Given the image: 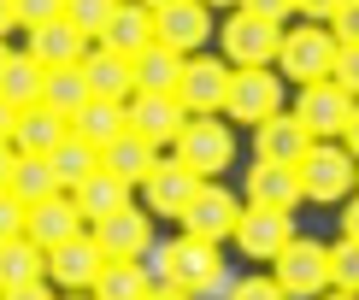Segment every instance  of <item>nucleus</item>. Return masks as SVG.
<instances>
[{"mask_svg":"<svg viewBox=\"0 0 359 300\" xmlns=\"http://www.w3.org/2000/svg\"><path fill=\"white\" fill-rule=\"evenodd\" d=\"M336 59H341V41L330 36V24H301V29H283V53H277V65H283V77H294V83H330L336 77Z\"/></svg>","mask_w":359,"mask_h":300,"instance_id":"nucleus-1","label":"nucleus"},{"mask_svg":"<svg viewBox=\"0 0 359 300\" xmlns=\"http://www.w3.org/2000/svg\"><path fill=\"white\" fill-rule=\"evenodd\" d=\"M271 277L289 300H318L330 294V247L312 242V236H294L289 247L271 259Z\"/></svg>","mask_w":359,"mask_h":300,"instance_id":"nucleus-2","label":"nucleus"},{"mask_svg":"<svg viewBox=\"0 0 359 300\" xmlns=\"http://www.w3.org/2000/svg\"><path fill=\"white\" fill-rule=\"evenodd\" d=\"M218 48H224V65H230V71L277 65L283 24L277 18H253V12H236V18H224V29H218Z\"/></svg>","mask_w":359,"mask_h":300,"instance_id":"nucleus-3","label":"nucleus"},{"mask_svg":"<svg viewBox=\"0 0 359 300\" xmlns=\"http://www.w3.org/2000/svg\"><path fill=\"white\" fill-rule=\"evenodd\" d=\"M301 171V189H306V200H348V189L359 183V165L348 147H336V142H312L306 147V159L294 165Z\"/></svg>","mask_w":359,"mask_h":300,"instance_id":"nucleus-4","label":"nucleus"},{"mask_svg":"<svg viewBox=\"0 0 359 300\" xmlns=\"http://www.w3.org/2000/svg\"><path fill=\"white\" fill-rule=\"evenodd\" d=\"M171 159H183L189 171L206 183V177H218L224 165L236 159V136L218 124V118H189V130H183L177 147H171Z\"/></svg>","mask_w":359,"mask_h":300,"instance_id":"nucleus-5","label":"nucleus"},{"mask_svg":"<svg viewBox=\"0 0 359 300\" xmlns=\"http://www.w3.org/2000/svg\"><path fill=\"white\" fill-rule=\"evenodd\" d=\"M183 236H194V242H236V224H242V200H236L230 189H218V183H201V194H194V206L183 218Z\"/></svg>","mask_w":359,"mask_h":300,"instance_id":"nucleus-6","label":"nucleus"},{"mask_svg":"<svg viewBox=\"0 0 359 300\" xmlns=\"http://www.w3.org/2000/svg\"><path fill=\"white\" fill-rule=\"evenodd\" d=\"M353 107H359V100L330 77V83H306V88H301V100H294V118L312 130V142H336L341 130H348Z\"/></svg>","mask_w":359,"mask_h":300,"instance_id":"nucleus-7","label":"nucleus"},{"mask_svg":"<svg viewBox=\"0 0 359 300\" xmlns=\"http://www.w3.org/2000/svg\"><path fill=\"white\" fill-rule=\"evenodd\" d=\"M224 112L242 118V124H253V130H259L265 118H277V112H283V83H277V71H271V65H248V71H236Z\"/></svg>","mask_w":359,"mask_h":300,"instance_id":"nucleus-8","label":"nucleus"},{"mask_svg":"<svg viewBox=\"0 0 359 300\" xmlns=\"http://www.w3.org/2000/svg\"><path fill=\"white\" fill-rule=\"evenodd\" d=\"M88 236H95V247L107 253V259H142V253L154 247V218H147L142 206H118L112 218L88 224Z\"/></svg>","mask_w":359,"mask_h":300,"instance_id":"nucleus-9","label":"nucleus"},{"mask_svg":"<svg viewBox=\"0 0 359 300\" xmlns=\"http://www.w3.org/2000/svg\"><path fill=\"white\" fill-rule=\"evenodd\" d=\"M289 242H294L289 212H277V206H242V224H236V247H242L248 259L271 265Z\"/></svg>","mask_w":359,"mask_h":300,"instance_id":"nucleus-10","label":"nucleus"},{"mask_svg":"<svg viewBox=\"0 0 359 300\" xmlns=\"http://www.w3.org/2000/svg\"><path fill=\"white\" fill-rule=\"evenodd\" d=\"M230 77H236V71L224 65V59H189V65H183V88H177L183 112L189 118L224 112V100H230Z\"/></svg>","mask_w":359,"mask_h":300,"instance_id":"nucleus-11","label":"nucleus"},{"mask_svg":"<svg viewBox=\"0 0 359 300\" xmlns=\"http://www.w3.org/2000/svg\"><path fill=\"white\" fill-rule=\"evenodd\" d=\"M194 194H201V177H194L183 159H165V154H159L154 177L142 183V200L154 206V212H165V218H183L194 206Z\"/></svg>","mask_w":359,"mask_h":300,"instance_id":"nucleus-12","label":"nucleus"},{"mask_svg":"<svg viewBox=\"0 0 359 300\" xmlns=\"http://www.w3.org/2000/svg\"><path fill=\"white\" fill-rule=\"evenodd\" d=\"M124 112H130V130H136L142 142H154L159 154H165V147H177V136L189 130L183 100H165V95H136Z\"/></svg>","mask_w":359,"mask_h":300,"instance_id":"nucleus-13","label":"nucleus"},{"mask_svg":"<svg viewBox=\"0 0 359 300\" xmlns=\"http://www.w3.org/2000/svg\"><path fill=\"white\" fill-rule=\"evenodd\" d=\"M100 271H107V253L95 247V236H77V242L48 253V282H59L65 294H88Z\"/></svg>","mask_w":359,"mask_h":300,"instance_id":"nucleus-14","label":"nucleus"},{"mask_svg":"<svg viewBox=\"0 0 359 300\" xmlns=\"http://www.w3.org/2000/svg\"><path fill=\"white\" fill-rule=\"evenodd\" d=\"M24 53L36 59V65H48V71H59V65H83V59H88V36H83L71 18H53V24L24 29Z\"/></svg>","mask_w":359,"mask_h":300,"instance_id":"nucleus-15","label":"nucleus"},{"mask_svg":"<svg viewBox=\"0 0 359 300\" xmlns=\"http://www.w3.org/2000/svg\"><path fill=\"white\" fill-rule=\"evenodd\" d=\"M83 77H88V95L95 100H112V107H130L136 100V59H124L112 48H88Z\"/></svg>","mask_w":359,"mask_h":300,"instance_id":"nucleus-16","label":"nucleus"},{"mask_svg":"<svg viewBox=\"0 0 359 300\" xmlns=\"http://www.w3.org/2000/svg\"><path fill=\"white\" fill-rule=\"evenodd\" d=\"M24 236L36 247H65V242H77V236H88V224L77 212V200L71 194H53V200H41V206H29V224H24Z\"/></svg>","mask_w":359,"mask_h":300,"instance_id":"nucleus-17","label":"nucleus"},{"mask_svg":"<svg viewBox=\"0 0 359 300\" xmlns=\"http://www.w3.org/2000/svg\"><path fill=\"white\" fill-rule=\"evenodd\" d=\"M306 189H301V171L294 165H277V159H253L248 171V206H277V212H289V206H301Z\"/></svg>","mask_w":359,"mask_h":300,"instance_id":"nucleus-18","label":"nucleus"},{"mask_svg":"<svg viewBox=\"0 0 359 300\" xmlns=\"http://www.w3.org/2000/svg\"><path fill=\"white\" fill-rule=\"evenodd\" d=\"M100 48H112V53H124V59H142L147 48H159V18L142 6V0H124L118 18L107 24V36H100Z\"/></svg>","mask_w":359,"mask_h":300,"instance_id":"nucleus-19","label":"nucleus"},{"mask_svg":"<svg viewBox=\"0 0 359 300\" xmlns=\"http://www.w3.org/2000/svg\"><path fill=\"white\" fill-rule=\"evenodd\" d=\"M154 18H159V48H171V53H183V59H194V48L212 36V12H206L201 0L165 6V12H154Z\"/></svg>","mask_w":359,"mask_h":300,"instance_id":"nucleus-20","label":"nucleus"},{"mask_svg":"<svg viewBox=\"0 0 359 300\" xmlns=\"http://www.w3.org/2000/svg\"><path fill=\"white\" fill-rule=\"evenodd\" d=\"M312 147V130L294 112H277L259 124V142H253V159H277V165H301Z\"/></svg>","mask_w":359,"mask_h":300,"instance_id":"nucleus-21","label":"nucleus"},{"mask_svg":"<svg viewBox=\"0 0 359 300\" xmlns=\"http://www.w3.org/2000/svg\"><path fill=\"white\" fill-rule=\"evenodd\" d=\"M65 136H71V118H65V112H53V107H24V112H18V130H12V147H18V154H41V159H48Z\"/></svg>","mask_w":359,"mask_h":300,"instance_id":"nucleus-22","label":"nucleus"},{"mask_svg":"<svg viewBox=\"0 0 359 300\" xmlns=\"http://www.w3.org/2000/svg\"><path fill=\"white\" fill-rule=\"evenodd\" d=\"M71 200H77V212H83V224H100V218H112L118 206H130V183L124 177H112L107 165H100L88 183H77L71 189Z\"/></svg>","mask_w":359,"mask_h":300,"instance_id":"nucleus-23","label":"nucleus"},{"mask_svg":"<svg viewBox=\"0 0 359 300\" xmlns=\"http://www.w3.org/2000/svg\"><path fill=\"white\" fill-rule=\"evenodd\" d=\"M100 165H107L112 177H124L130 189H142L147 177H154V165H159V147H154V142H142L136 130H124V136H118L107 154H100Z\"/></svg>","mask_w":359,"mask_h":300,"instance_id":"nucleus-24","label":"nucleus"},{"mask_svg":"<svg viewBox=\"0 0 359 300\" xmlns=\"http://www.w3.org/2000/svg\"><path fill=\"white\" fill-rule=\"evenodd\" d=\"M0 282H6V289L48 282V247H36L29 236H12V242H0Z\"/></svg>","mask_w":359,"mask_h":300,"instance_id":"nucleus-25","label":"nucleus"},{"mask_svg":"<svg viewBox=\"0 0 359 300\" xmlns=\"http://www.w3.org/2000/svg\"><path fill=\"white\" fill-rule=\"evenodd\" d=\"M124 130H130V112H124V107H112V100H88V107L71 118V136L88 142V147H100V154H107V147L124 136Z\"/></svg>","mask_w":359,"mask_h":300,"instance_id":"nucleus-26","label":"nucleus"},{"mask_svg":"<svg viewBox=\"0 0 359 300\" xmlns=\"http://www.w3.org/2000/svg\"><path fill=\"white\" fill-rule=\"evenodd\" d=\"M154 289H159V282L147 277L142 259H107V271L95 277V289H88V294H95V300H147Z\"/></svg>","mask_w":359,"mask_h":300,"instance_id":"nucleus-27","label":"nucleus"},{"mask_svg":"<svg viewBox=\"0 0 359 300\" xmlns=\"http://www.w3.org/2000/svg\"><path fill=\"white\" fill-rule=\"evenodd\" d=\"M183 65H189L183 53L147 48V53L136 59V95H165V100H177V88H183Z\"/></svg>","mask_w":359,"mask_h":300,"instance_id":"nucleus-28","label":"nucleus"},{"mask_svg":"<svg viewBox=\"0 0 359 300\" xmlns=\"http://www.w3.org/2000/svg\"><path fill=\"white\" fill-rule=\"evenodd\" d=\"M0 95L12 100V107H41V95H48V65H36L29 53H12V65L0 71Z\"/></svg>","mask_w":359,"mask_h":300,"instance_id":"nucleus-29","label":"nucleus"},{"mask_svg":"<svg viewBox=\"0 0 359 300\" xmlns=\"http://www.w3.org/2000/svg\"><path fill=\"white\" fill-rule=\"evenodd\" d=\"M48 165H53V177H59V189H77V183H88V177L100 171V147H88V142H77V136H65L48 154Z\"/></svg>","mask_w":359,"mask_h":300,"instance_id":"nucleus-30","label":"nucleus"},{"mask_svg":"<svg viewBox=\"0 0 359 300\" xmlns=\"http://www.w3.org/2000/svg\"><path fill=\"white\" fill-rule=\"evenodd\" d=\"M6 194H18L24 206H41V200H53V194H65V189H59L53 165L41 154H18V171H12V189Z\"/></svg>","mask_w":359,"mask_h":300,"instance_id":"nucleus-31","label":"nucleus"},{"mask_svg":"<svg viewBox=\"0 0 359 300\" xmlns=\"http://www.w3.org/2000/svg\"><path fill=\"white\" fill-rule=\"evenodd\" d=\"M88 77H83V65H59L48 71V95H41V107H53V112H65V118H77L88 107Z\"/></svg>","mask_w":359,"mask_h":300,"instance_id":"nucleus-32","label":"nucleus"},{"mask_svg":"<svg viewBox=\"0 0 359 300\" xmlns=\"http://www.w3.org/2000/svg\"><path fill=\"white\" fill-rule=\"evenodd\" d=\"M118 6H124V0H65V18L77 24L88 41H100V36H107V24L118 18Z\"/></svg>","mask_w":359,"mask_h":300,"instance_id":"nucleus-33","label":"nucleus"},{"mask_svg":"<svg viewBox=\"0 0 359 300\" xmlns=\"http://www.w3.org/2000/svg\"><path fill=\"white\" fill-rule=\"evenodd\" d=\"M330 289L359 294V242H348V236L330 247Z\"/></svg>","mask_w":359,"mask_h":300,"instance_id":"nucleus-34","label":"nucleus"},{"mask_svg":"<svg viewBox=\"0 0 359 300\" xmlns=\"http://www.w3.org/2000/svg\"><path fill=\"white\" fill-rule=\"evenodd\" d=\"M12 6H18V24H24V29L65 18V0H12Z\"/></svg>","mask_w":359,"mask_h":300,"instance_id":"nucleus-35","label":"nucleus"},{"mask_svg":"<svg viewBox=\"0 0 359 300\" xmlns=\"http://www.w3.org/2000/svg\"><path fill=\"white\" fill-rule=\"evenodd\" d=\"M24 224H29V206L18 200V194H0V242L24 236Z\"/></svg>","mask_w":359,"mask_h":300,"instance_id":"nucleus-36","label":"nucleus"},{"mask_svg":"<svg viewBox=\"0 0 359 300\" xmlns=\"http://www.w3.org/2000/svg\"><path fill=\"white\" fill-rule=\"evenodd\" d=\"M230 300H289V294L277 289V277H236Z\"/></svg>","mask_w":359,"mask_h":300,"instance_id":"nucleus-37","label":"nucleus"},{"mask_svg":"<svg viewBox=\"0 0 359 300\" xmlns=\"http://www.w3.org/2000/svg\"><path fill=\"white\" fill-rule=\"evenodd\" d=\"M330 36L341 41V48H359V0H348V6L330 18Z\"/></svg>","mask_w":359,"mask_h":300,"instance_id":"nucleus-38","label":"nucleus"},{"mask_svg":"<svg viewBox=\"0 0 359 300\" xmlns=\"http://www.w3.org/2000/svg\"><path fill=\"white\" fill-rule=\"evenodd\" d=\"M336 83L359 100V48H341V59H336Z\"/></svg>","mask_w":359,"mask_h":300,"instance_id":"nucleus-39","label":"nucleus"},{"mask_svg":"<svg viewBox=\"0 0 359 300\" xmlns=\"http://www.w3.org/2000/svg\"><path fill=\"white\" fill-rule=\"evenodd\" d=\"M236 12H253V18H289V12H294V0H242V6H236Z\"/></svg>","mask_w":359,"mask_h":300,"instance_id":"nucleus-40","label":"nucleus"},{"mask_svg":"<svg viewBox=\"0 0 359 300\" xmlns=\"http://www.w3.org/2000/svg\"><path fill=\"white\" fill-rule=\"evenodd\" d=\"M341 6H348V0H294V12H306V18H336Z\"/></svg>","mask_w":359,"mask_h":300,"instance_id":"nucleus-41","label":"nucleus"},{"mask_svg":"<svg viewBox=\"0 0 359 300\" xmlns=\"http://www.w3.org/2000/svg\"><path fill=\"white\" fill-rule=\"evenodd\" d=\"M12 171H18V147H12V142H0V194L12 189Z\"/></svg>","mask_w":359,"mask_h":300,"instance_id":"nucleus-42","label":"nucleus"},{"mask_svg":"<svg viewBox=\"0 0 359 300\" xmlns=\"http://www.w3.org/2000/svg\"><path fill=\"white\" fill-rule=\"evenodd\" d=\"M0 300H53V289H48V282H29V289H6Z\"/></svg>","mask_w":359,"mask_h":300,"instance_id":"nucleus-43","label":"nucleus"},{"mask_svg":"<svg viewBox=\"0 0 359 300\" xmlns=\"http://www.w3.org/2000/svg\"><path fill=\"white\" fill-rule=\"evenodd\" d=\"M12 130H18V107L0 95V142H12Z\"/></svg>","mask_w":359,"mask_h":300,"instance_id":"nucleus-44","label":"nucleus"},{"mask_svg":"<svg viewBox=\"0 0 359 300\" xmlns=\"http://www.w3.org/2000/svg\"><path fill=\"white\" fill-rule=\"evenodd\" d=\"M341 236H348V242H359V200L341 206Z\"/></svg>","mask_w":359,"mask_h":300,"instance_id":"nucleus-45","label":"nucleus"},{"mask_svg":"<svg viewBox=\"0 0 359 300\" xmlns=\"http://www.w3.org/2000/svg\"><path fill=\"white\" fill-rule=\"evenodd\" d=\"M12 29H18V6H12V0H0V41H6Z\"/></svg>","mask_w":359,"mask_h":300,"instance_id":"nucleus-46","label":"nucleus"},{"mask_svg":"<svg viewBox=\"0 0 359 300\" xmlns=\"http://www.w3.org/2000/svg\"><path fill=\"white\" fill-rule=\"evenodd\" d=\"M341 147L359 159V107H353V118H348V130H341Z\"/></svg>","mask_w":359,"mask_h":300,"instance_id":"nucleus-47","label":"nucleus"},{"mask_svg":"<svg viewBox=\"0 0 359 300\" xmlns=\"http://www.w3.org/2000/svg\"><path fill=\"white\" fill-rule=\"evenodd\" d=\"M147 300H189V294H183V289H171V282H165V289H154Z\"/></svg>","mask_w":359,"mask_h":300,"instance_id":"nucleus-48","label":"nucleus"},{"mask_svg":"<svg viewBox=\"0 0 359 300\" xmlns=\"http://www.w3.org/2000/svg\"><path fill=\"white\" fill-rule=\"evenodd\" d=\"M147 12H165V6H183V0H142Z\"/></svg>","mask_w":359,"mask_h":300,"instance_id":"nucleus-49","label":"nucleus"},{"mask_svg":"<svg viewBox=\"0 0 359 300\" xmlns=\"http://www.w3.org/2000/svg\"><path fill=\"white\" fill-rule=\"evenodd\" d=\"M201 6H206V12H212V6H242V0H201Z\"/></svg>","mask_w":359,"mask_h":300,"instance_id":"nucleus-50","label":"nucleus"},{"mask_svg":"<svg viewBox=\"0 0 359 300\" xmlns=\"http://www.w3.org/2000/svg\"><path fill=\"white\" fill-rule=\"evenodd\" d=\"M318 300H359V294H341V289H330V294H318Z\"/></svg>","mask_w":359,"mask_h":300,"instance_id":"nucleus-51","label":"nucleus"},{"mask_svg":"<svg viewBox=\"0 0 359 300\" xmlns=\"http://www.w3.org/2000/svg\"><path fill=\"white\" fill-rule=\"evenodd\" d=\"M12 65V48H6V41H0V71H6Z\"/></svg>","mask_w":359,"mask_h":300,"instance_id":"nucleus-52","label":"nucleus"},{"mask_svg":"<svg viewBox=\"0 0 359 300\" xmlns=\"http://www.w3.org/2000/svg\"><path fill=\"white\" fill-rule=\"evenodd\" d=\"M65 300H95V294H65Z\"/></svg>","mask_w":359,"mask_h":300,"instance_id":"nucleus-53","label":"nucleus"},{"mask_svg":"<svg viewBox=\"0 0 359 300\" xmlns=\"http://www.w3.org/2000/svg\"><path fill=\"white\" fill-rule=\"evenodd\" d=\"M0 294H6V282H0Z\"/></svg>","mask_w":359,"mask_h":300,"instance_id":"nucleus-54","label":"nucleus"}]
</instances>
